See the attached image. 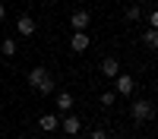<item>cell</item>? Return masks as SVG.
<instances>
[{
    "label": "cell",
    "mask_w": 158,
    "mask_h": 139,
    "mask_svg": "<svg viewBox=\"0 0 158 139\" xmlns=\"http://www.w3.org/2000/svg\"><path fill=\"white\" fill-rule=\"evenodd\" d=\"M29 85L35 88V92H41V95L54 92V79H51V73H48L44 67H35V70L29 73Z\"/></svg>",
    "instance_id": "cell-1"
},
{
    "label": "cell",
    "mask_w": 158,
    "mask_h": 139,
    "mask_svg": "<svg viewBox=\"0 0 158 139\" xmlns=\"http://www.w3.org/2000/svg\"><path fill=\"white\" fill-rule=\"evenodd\" d=\"M152 114H155V104H152L149 98H136L133 104H130V117H133L136 123H142V120H149Z\"/></svg>",
    "instance_id": "cell-2"
},
{
    "label": "cell",
    "mask_w": 158,
    "mask_h": 139,
    "mask_svg": "<svg viewBox=\"0 0 158 139\" xmlns=\"http://www.w3.org/2000/svg\"><path fill=\"white\" fill-rule=\"evenodd\" d=\"M133 88H136V79H133V76H127V73H117V76H114V92H117V95H133Z\"/></svg>",
    "instance_id": "cell-3"
},
{
    "label": "cell",
    "mask_w": 158,
    "mask_h": 139,
    "mask_svg": "<svg viewBox=\"0 0 158 139\" xmlns=\"http://www.w3.org/2000/svg\"><path fill=\"white\" fill-rule=\"evenodd\" d=\"M89 22H92V13H89V10H76V13H70V29H73V32H85Z\"/></svg>",
    "instance_id": "cell-4"
},
{
    "label": "cell",
    "mask_w": 158,
    "mask_h": 139,
    "mask_svg": "<svg viewBox=\"0 0 158 139\" xmlns=\"http://www.w3.org/2000/svg\"><path fill=\"white\" fill-rule=\"evenodd\" d=\"M16 32H19L22 38H32V35H35V19H32V16H19V19H16Z\"/></svg>",
    "instance_id": "cell-5"
},
{
    "label": "cell",
    "mask_w": 158,
    "mask_h": 139,
    "mask_svg": "<svg viewBox=\"0 0 158 139\" xmlns=\"http://www.w3.org/2000/svg\"><path fill=\"white\" fill-rule=\"evenodd\" d=\"M70 47L76 51V54H82V51L89 47V35H85V32H73V35H70Z\"/></svg>",
    "instance_id": "cell-6"
},
{
    "label": "cell",
    "mask_w": 158,
    "mask_h": 139,
    "mask_svg": "<svg viewBox=\"0 0 158 139\" xmlns=\"http://www.w3.org/2000/svg\"><path fill=\"white\" fill-rule=\"evenodd\" d=\"M101 73L114 79V76L120 73V60H117V57H104V60H101Z\"/></svg>",
    "instance_id": "cell-7"
},
{
    "label": "cell",
    "mask_w": 158,
    "mask_h": 139,
    "mask_svg": "<svg viewBox=\"0 0 158 139\" xmlns=\"http://www.w3.org/2000/svg\"><path fill=\"white\" fill-rule=\"evenodd\" d=\"M63 133H70V136H76L79 130H82V120H79V117H73V114H67V117H63Z\"/></svg>",
    "instance_id": "cell-8"
},
{
    "label": "cell",
    "mask_w": 158,
    "mask_h": 139,
    "mask_svg": "<svg viewBox=\"0 0 158 139\" xmlns=\"http://www.w3.org/2000/svg\"><path fill=\"white\" fill-rule=\"evenodd\" d=\"M38 126H41L44 133H51V130L60 126V120H57V114H41V117H38Z\"/></svg>",
    "instance_id": "cell-9"
},
{
    "label": "cell",
    "mask_w": 158,
    "mask_h": 139,
    "mask_svg": "<svg viewBox=\"0 0 158 139\" xmlns=\"http://www.w3.org/2000/svg\"><path fill=\"white\" fill-rule=\"evenodd\" d=\"M142 41H146V47L158 51V29H146V32H142Z\"/></svg>",
    "instance_id": "cell-10"
},
{
    "label": "cell",
    "mask_w": 158,
    "mask_h": 139,
    "mask_svg": "<svg viewBox=\"0 0 158 139\" xmlns=\"http://www.w3.org/2000/svg\"><path fill=\"white\" fill-rule=\"evenodd\" d=\"M70 108H73V95L70 92H60L57 95V111H67L70 114Z\"/></svg>",
    "instance_id": "cell-11"
},
{
    "label": "cell",
    "mask_w": 158,
    "mask_h": 139,
    "mask_svg": "<svg viewBox=\"0 0 158 139\" xmlns=\"http://www.w3.org/2000/svg\"><path fill=\"white\" fill-rule=\"evenodd\" d=\"M0 54H3V57H13V54H16V41H13V38H6V41L0 44Z\"/></svg>",
    "instance_id": "cell-12"
},
{
    "label": "cell",
    "mask_w": 158,
    "mask_h": 139,
    "mask_svg": "<svg viewBox=\"0 0 158 139\" xmlns=\"http://www.w3.org/2000/svg\"><path fill=\"white\" fill-rule=\"evenodd\" d=\"M139 16H142V10H139L136 3H133V6H127V19H130V22H136Z\"/></svg>",
    "instance_id": "cell-13"
},
{
    "label": "cell",
    "mask_w": 158,
    "mask_h": 139,
    "mask_svg": "<svg viewBox=\"0 0 158 139\" xmlns=\"http://www.w3.org/2000/svg\"><path fill=\"white\" fill-rule=\"evenodd\" d=\"M114 101H117V92H101V104L104 108H111Z\"/></svg>",
    "instance_id": "cell-14"
},
{
    "label": "cell",
    "mask_w": 158,
    "mask_h": 139,
    "mask_svg": "<svg viewBox=\"0 0 158 139\" xmlns=\"http://www.w3.org/2000/svg\"><path fill=\"white\" fill-rule=\"evenodd\" d=\"M92 139H111V133H104V130H95V133H92Z\"/></svg>",
    "instance_id": "cell-15"
},
{
    "label": "cell",
    "mask_w": 158,
    "mask_h": 139,
    "mask_svg": "<svg viewBox=\"0 0 158 139\" xmlns=\"http://www.w3.org/2000/svg\"><path fill=\"white\" fill-rule=\"evenodd\" d=\"M149 22H152V29H158V10H155L152 16H149Z\"/></svg>",
    "instance_id": "cell-16"
},
{
    "label": "cell",
    "mask_w": 158,
    "mask_h": 139,
    "mask_svg": "<svg viewBox=\"0 0 158 139\" xmlns=\"http://www.w3.org/2000/svg\"><path fill=\"white\" fill-rule=\"evenodd\" d=\"M3 16H6V6H3V3H0V19H3Z\"/></svg>",
    "instance_id": "cell-17"
},
{
    "label": "cell",
    "mask_w": 158,
    "mask_h": 139,
    "mask_svg": "<svg viewBox=\"0 0 158 139\" xmlns=\"http://www.w3.org/2000/svg\"><path fill=\"white\" fill-rule=\"evenodd\" d=\"M19 139H32V136H19Z\"/></svg>",
    "instance_id": "cell-18"
}]
</instances>
